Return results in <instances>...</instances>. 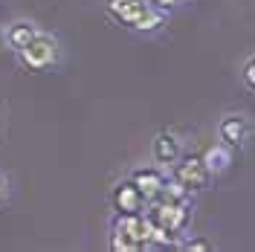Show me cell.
Listing matches in <instances>:
<instances>
[{"mask_svg": "<svg viewBox=\"0 0 255 252\" xmlns=\"http://www.w3.org/2000/svg\"><path fill=\"white\" fill-rule=\"evenodd\" d=\"M180 3H186V0H180Z\"/></svg>", "mask_w": 255, "mask_h": 252, "instance_id": "ac0fdd59", "label": "cell"}, {"mask_svg": "<svg viewBox=\"0 0 255 252\" xmlns=\"http://www.w3.org/2000/svg\"><path fill=\"white\" fill-rule=\"evenodd\" d=\"M165 23H168V12H159V9H151L148 6V12L130 26V32H136V35H157Z\"/></svg>", "mask_w": 255, "mask_h": 252, "instance_id": "8fae6325", "label": "cell"}, {"mask_svg": "<svg viewBox=\"0 0 255 252\" xmlns=\"http://www.w3.org/2000/svg\"><path fill=\"white\" fill-rule=\"evenodd\" d=\"M180 154H183V139L171 130H159L151 142V159H154V165L165 168V171L180 159Z\"/></svg>", "mask_w": 255, "mask_h": 252, "instance_id": "277c9868", "label": "cell"}, {"mask_svg": "<svg viewBox=\"0 0 255 252\" xmlns=\"http://www.w3.org/2000/svg\"><path fill=\"white\" fill-rule=\"evenodd\" d=\"M139 3H145V0H139Z\"/></svg>", "mask_w": 255, "mask_h": 252, "instance_id": "d6986e66", "label": "cell"}, {"mask_svg": "<svg viewBox=\"0 0 255 252\" xmlns=\"http://www.w3.org/2000/svg\"><path fill=\"white\" fill-rule=\"evenodd\" d=\"M241 81H244L247 90H255V58L253 55H250V58L244 61V67H241Z\"/></svg>", "mask_w": 255, "mask_h": 252, "instance_id": "9a60e30c", "label": "cell"}, {"mask_svg": "<svg viewBox=\"0 0 255 252\" xmlns=\"http://www.w3.org/2000/svg\"><path fill=\"white\" fill-rule=\"evenodd\" d=\"M177 250H183V252H212L215 244L203 235H183V241H177Z\"/></svg>", "mask_w": 255, "mask_h": 252, "instance_id": "5bb4252c", "label": "cell"}, {"mask_svg": "<svg viewBox=\"0 0 255 252\" xmlns=\"http://www.w3.org/2000/svg\"><path fill=\"white\" fill-rule=\"evenodd\" d=\"M232 159H235V151H232L229 145H223V142H215V145H209L206 151L200 154V162H203V168H206L212 177H221V174L229 171Z\"/></svg>", "mask_w": 255, "mask_h": 252, "instance_id": "30bf717a", "label": "cell"}, {"mask_svg": "<svg viewBox=\"0 0 255 252\" xmlns=\"http://www.w3.org/2000/svg\"><path fill=\"white\" fill-rule=\"evenodd\" d=\"M113 226H119V229L136 244V250H145V241L151 235V226H154V223L148 221L145 212H136V215H116V218H113Z\"/></svg>", "mask_w": 255, "mask_h": 252, "instance_id": "ba28073f", "label": "cell"}, {"mask_svg": "<svg viewBox=\"0 0 255 252\" xmlns=\"http://www.w3.org/2000/svg\"><path fill=\"white\" fill-rule=\"evenodd\" d=\"M247 139H250V119L244 113H226V116H221V122H218V142L229 145L232 151H238V148L247 145Z\"/></svg>", "mask_w": 255, "mask_h": 252, "instance_id": "3957f363", "label": "cell"}, {"mask_svg": "<svg viewBox=\"0 0 255 252\" xmlns=\"http://www.w3.org/2000/svg\"><path fill=\"white\" fill-rule=\"evenodd\" d=\"M168 174L174 177L177 183H183L191 194H194V191H203L209 183H212V174L203 168L200 154H180V159L168 168Z\"/></svg>", "mask_w": 255, "mask_h": 252, "instance_id": "7a4b0ae2", "label": "cell"}, {"mask_svg": "<svg viewBox=\"0 0 255 252\" xmlns=\"http://www.w3.org/2000/svg\"><path fill=\"white\" fill-rule=\"evenodd\" d=\"M35 32H38V23L35 20H29V17H15V20H9L3 26V44H6V49H12V52H20L35 38Z\"/></svg>", "mask_w": 255, "mask_h": 252, "instance_id": "52a82bcc", "label": "cell"}, {"mask_svg": "<svg viewBox=\"0 0 255 252\" xmlns=\"http://www.w3.org/2000/svg\"><path fill=\"white\" fill-rule=\"evenodd\" d=\"M15 55L23 70H29V73H47L52 67H58V61H61V41L52 32L38 29L35 38L20 52H15Z\"/></svg>", "mask_w": 255, "mask_h": 252, "instance_id": "6da1fadb", "label": "cell"}, {"mask_svg": "<svg viewBox=\"0 0 255 252\" xmlns=\"http://www.w3.org/2000/svg\"><path fill=\"white\" fill-rule=\"evenodd\" d=\"M165 177H168L165 168H159V165H142V168H133L128 180L139 189V194H142L145 200H154L159 194V189H162V183H165Z\"/></svg>", "mask_w": 255, "mask_h": 252, "instance_id": "8992f818", "label": "cell"}, {"mask_svg": "<svg viewBox=\"0 0 255 252\" xmlns=\"http://www.w3.org/2000/svg\"><path fill=\"white\" fill-rule=\"evenodd\" d=\"M6 200H9V180L0 174V206L6 203Z\"/></svg>", "mask_w": 255, "mask_h": 252, "instance_id": "e0dca14e", "label": "cell"}, {"mask_svg": "<svg viewBox=\"0 0 255 252\" xmlns=\"http://www.w3.org/2000/svg\"><path fill=\"white\" fill-rule=\"evenodd\" d=\"M154 200H165V203H186V200H191V191L183 186V183H177L174 177L168 174L165 177V183H162V189H159V194L154 197Z\"/></svg>", "mask_w": 255, "mask_h": 252, "instance_id": "7c38bea8", "label": "cell"}, {"mask_svg": "<svg viewBox=\"0 0 255 252\" xmlns=\"http://www.w3.org/2000/svg\"><path fill=\"white\" fill-rule=\"evenodd\" d=\"M111 203H113V212L116 215H136V212H142L145 209V200L139 189L130 183V180H119L111 191Z\"/></svg>", "mask_w": 255, "mask_h": 252, "instance_id": "5b68a950", "label": "cell"}, {"mask_svg": "<svg viewBox=\"0 0 255 252\" xmlns=\"http://www.w3.org/2000/svg\"><path fill=\"white\" fill-rule=\"evenodd\" d=\"M145 3H148L151 9H159V12H168V15H171V12H174L177 6H180V0H145Z\"/></svg>", "mask_w": 255, "mask_h": 252, "instance_id": "2e32d148", "label": "cell"}, {"mask_svg": "<svg viewBox=\"0 0 255 252\" xmlns=\"http://www.w3.org/2000/svg\"><path fill=\"white\" fill-rule=\"evenodd\" d=\"M108 247H111L113 252H139L136 244H133L119 226H113V223H111V235H108Z\"/></svg>", "mask_w": 255, "mask_h": 252, "instance_id": "4fadbf2b", "label": "cell"}, {"mask_svg": "<svg viewBox=\"0 0 255 252\" xmlns=\"http://www.w3.org/2000/svg\"><path fill=\"white\" fill-rule=\"evenodd\" d=\"M105 9H108V15L116 23H122L125 29H130L148 12V3H139V0H105Z\"/></svg>", "mask_w": 255, "mask_h": 252, "instance_id": "9c48e42d", "label": "cell"}]
</instances>
